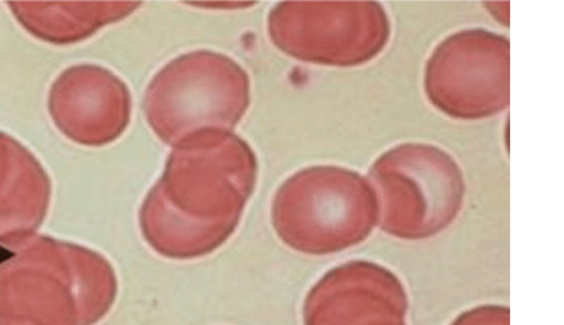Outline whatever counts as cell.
I'll return each instance as SVG.
<instances>
[{
  "instance_id": "8992f818",
  "label": "cell",
  "mask_w": 564,
  "mask_h": 325,
  "mask_svg": "<svg viewBox=\"0 0 564 325\" xmlns=\"http://www.w3.org/2000/svg\"><path fill=\"white\" fill-rule=\"evenodd\" d=\"M271 42L301 62L356 67L387 46L388 13L376 2H284L268 20Z\"/></svg>"
},
{
  "instance_id": "ba28073f",
  "label": "cell",
  "mask_w": 564,
  "mask_h": 325,
  "mask_svg": "<svg viewBox=\"0 0 564 325\" xmlns=\"http://www.w3.org/2000/svg\"><path fill=\"white\" fill-rule=\"evenodd\" d=\"M54 127L70 142L100 149L117 142L132 119V95L118 75L96 64L64 69L48 90Z\"/></svg>"
},
{
  "instance_id": "52a82bcc",
  "label": "cell",
  "mask_w": 564,
  "mask_h": 325,
  "mask_svg": "<svg viewBox=\"0 0 564 325\" xmlns=\"http://www.w3.org/2000/svg\"><path fill=\"white\" fill-rule=\"evenodd\" d=\"M427 99L448 117L480 119L509 106V42L485 30L457 32L426 64Z\"/></svg>"
},
{
  "instance_id": "8fae6325",
  "label": "cell",
  "mask_w": 564,
  "mask_h": 325,
  "mask_svg": "<svg viewBox=\"0 0 564 325\" xmlns=\"http://www.w3.org/2000/svg\"><path fill=\"white\" fill-rule=\"evenodd\" d=\"M15 18L36 40L73 45L134 13L141 2H19Z\"/></svg>"
},
{
  "instance_id": "3957f363",
  "label": "cell",
  "mask_w": 564,
  "mask_h": 325,
  "mask_svg": "<svg viewBox=\"0 0 564 325\" xmlns=\"http://www.w3.org/2000/svg\"><path fill=\"white\" fill-rule=\"evenodd\" d=\"M271 221L286 247L323 257L370 237L379 221V199L360 173L340 166L306 167L276 189Z\"/></svg>"
},
{
  "instance_id": "30bf717a",
  "label": "cell",
  "mask_w": 564,
  "mask_h": 325,
  "mask_svg": "<svg viewBox=\"0 0 564 325\" xmlns=\"http://www.w3.org/2000/svg\"><path fill=\"white\" fill-rule=\"evenodd\" d=\"M51 202L45 167L23 144L0 133V246L34 236Z\"/></svg>"
},
{
  "instance_id": "277c9868",
  "label": "cell",
  "mask_w": 564,
  "mask_h": 325,
  "mask_svg": "<svg viewBox=\"0 0 564 325\" xmlns=\"http://www.w3.org/2000/svg\"><path fill=\"white\" fill-rule=\"evenodd\" d=\"M251 105V79L224 53L194 51L150 80L143 111L156 138L176 145L203 130L232 132Z\"/></svg>"
},
{
  "instance_id": "5b68a950",
  "label": "cell",
  "mask_w": 564,
  "mask_h": 325,
  "mask_svg": "<svg viewBox=\"0 0 564 325\" xmlns=\"http://www.w3.org/2000/svg\"><path fill=\"white\" fill-rule=\"evenodd\" d=\"M379 199V224L400 240H425L447 229L463 209L465 178L457 161L436 145L405 143L368 172Z\"/></svg>"
},
{
  "instance_id": "9c48e42d",
  "label": "cell",
  "mask_w": 564,
  "mask_h": 325,
  "mask_svg": "<svg viewBox=\"0 0 564 325\" xmlns=\"http://www.w3.org/2000/svg\"><path fill=\"white\" fill-rule=\"evenodd\" d=\"M409 295L398 275L370 260L330 269L308 291L305 325H406Z\"/></svg>"
},
{
  "instance_id": "7c38bea8",
  "label": "cell",
  "mask_w": 564,
  "mask_h": 325,
  "mask_svg": "<svg viewBox=\"0 0 564 325\" xmlns=\"http://www.w3.org/2000/svg\"><path fill=\"white\" fill-rule=\"evenodd\" d=\"M453 325H509L507 306L485 305L460 314Z\"/></svg>"
},
{
  "instance_id": "6da1fadb",
  "label": "cell",
  "mask_w": 564,
  "mask_h": 325,
  "mask_svg": "<svg viewBox=\"0 0 564 325\" xmlns=\"http://www.w3.org/2000/svg\"><path fill=\"white\" fill-rule=\"evenodd\" d=\"M258 181L251 145L232 132L203 130L173 145L139 214L141 235L161 257L194 260L235 235Z\"/></svg>"
},
{
  "instance_id": "7a4b0ae2",
  "label": "cell",
  "mask_w": 564,
  "mask_h": 325,
  "mask_svg": "<svg viewBox=\"0 0 564 325\" xmlns=\"http://www.w3.org/2000/svg\"><path fill=\"white\" fill-rule=\"evenodd\" d=\"M2 248L0 325H94L116 303V270L94 249L36 235Z\"/></svg>"
}]
</instances>
